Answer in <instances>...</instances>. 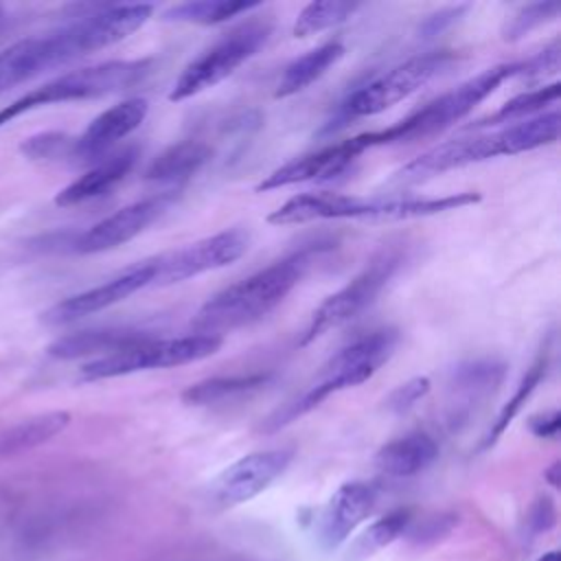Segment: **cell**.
<instances>
[{"label": "cell", "instance_id": "obj_1", "mask_svg": "<svg viewBox=\"0 0 561 561\" xmlns=\"http://www.w3.org/2000/svg\"><path fill=\"white\" fill-rule=\"evenodd\" d=\"M331 243H309L272 265L250 274L248 278L228 285L213 298H208L193 318L197 333L221 335L239 327H248L272 309H276L285 296L302 280V276L313 265Z\"/></svg>", "mask_w": 561, "mask_h": 561}, {"label": "cell", "instance_id": "obj_2", "mask_svg": "<svg viewBox=\"0 0 561 561\" xmlns=\"http://www.w3.org/2000/svg\"><path fill=\"white\" fill-rule=\"evenodd\" d=\"M480 193H454L443 197H359L344 193H302L287 199L283 206L267 215V224H307L322 219H368V221H394L419 219L447 210H458L478 204Z\"/></svg>", "mask_w": 561, "mask_h": 561}, {"label": "cell", "instance_id": "obj_3", "mask_svg": "<svg viewBox=\"0 0 561 561\" xmlns=\"http://www.w3.org/2000/svg\"><path fill=\"white\" fill-rule=\"evenodd\" d=\"M561 116L557 110L543 112L528 121H519L506 125L497 131H489L482 136L447 140L419 158L410 160L403 169L394 173V182L416 184L427 178L440 175L451 169H460L467 164H476L497 156H515L524 151H533L546 145H552L559 138Z\"/></svg>", "mask_w": 561, "mask_h": 561}, {"label": "cell", "instance_id": "obj_4", "mask_svg": "<svg viewBox=\"0 0 561 561\" xmlns=\"http://www.w3.org/2000/svg\"><path fill=\"white\" fill-rule=\"evenodd\" d=\"M149 72H151V59H112V61H101L94 66L64 72L33 90H28L20 99H15L7 107H2L0 110V127L11 123L13 118H18L31 110L44 107V105L101 99L107 94L129 90L136 83L145 81V77Z\"/></svg>", "mask_w": 561, "mask_h": 561}, {"label": "cell", "instance_id": "obj_5", "mask_svg": "<svg viewBox=\"0 0 561 561\" xmlns=\"http://www.w3.org/2000/svg\"><path fill=\"white\" fill-rule=\"evenodd\" d=\"M517 72H519V61L497 64L493 68L482 70L480 75L462 81L458 88L430 101L425 107L416 110L414 114L399 121L397 125L381 131H373V147L427 138L456 125L478 103H482L491 92H495L506 79L517 77Z\"/></svg>", "mask_w": 561, "mask_h": 561}, {"label": "cell", "instance_id": "obj_6", "mask_svg": "<svg viewBox=\"0 0 561 561\" xmlns=\"http://www.w3.org/2000/svg\"><path fill=\"white\" fill-rule=\"evenodd\" d=\"M153 13V4H99L70 24L46 33L50 66H64L77 57L107 48L136 33Z\"/></svg>", "mask_w": 561, "mask_h": 561}, {"label": "cell", "instance_id": "obj_7", "mask_svg": "<svg viewBox=\"0 0 561 561\" xmlns=\"http://www.w3.org/2000/svg\"><path fill=\"white\" fill-rule=\"evenodd\" d=\"M221 344H224V337L213 333H191V335L164 337V340L147 337L116 353H110L105 357H96L83 364L79 370V379L101 381V379L134 375L151 368L184 366V364L199 362L215 355Z\"/></svg>", "mask_w": 561, "mask_h": 561}, {"label": "cell", "instance_id": "obj_8", "mask_svg": "<svg viewBox=\"0 0 561 561\" xmlns=\"http://www.w3.org/2000/svg\"><path fill=\"white\" fill-rule=\"evenodd\" d=\"M401 263H403L401 248H388L377 252L357 276H353L342 289H337L335 294L322 300V305L313 311L311 322L305 329L298 344L307 346L318 337H322L324 333L355 320L362 311H366L377 300V296L390 283V278L394 276Z\"/></svg>", "mask_w": 561, "mask_h": 561}, {"label": "cell", "instance_id": "obj_9", "mask_svg": "<svg viewBox=\"0 0 561 561\" xmlns=\"http://www.w3.org/2000/svg\"><path fill=\"white\" fill-rule=\"evenodd\" d=\"M270 35V20H248L245 24L232 28L182 70L169 92V101H184L208 88H215L217 83L228 79L241 64L254 57L259 48L265 46Z\"/></svg>", "mask_w": 561, "mask_h": 561}, {"label": "cell", "instance_id": "obj_10", "mask_svg": "<svg viewBox=\"0 0 561 561\" xmlns=\"http://www.w3.org/2000/svg\"><path fill=\"white\" fill-rule=\"evenodd\" d=\"M454 64H458V53L451 50H434L425 55H416L388 72L375 77L366 85L357 88L342 105V114L346 118L373 116L386 112L388 107L401 103L403 99L419 92L423 85L447 72Z\"/></svg>", "mask_w": 561, "mask_h": 561}, {"label": "cell", "instance_id": "obj_11", "mask_svg": "<svg viewBox=\"0 0 561 561\" xmlns=\"http://www.w3.org/2000/svg\"><path fill=\"white\" fill-rule=\"evenodd\" d=\"M250 245V234L241 228H230L184 248L153 256V283L151 287H164L188 280L210 270L226 267L241 259Z\"/></svg>", "mask_w": 561, "mask_h": 561}, {"label": "cell", "instance_id": "obj_12", "mask_svg": "<svg viewBox=\"0 0 561 561\" xmlns=\"http://www.w3.org/2000/svg\"><path fill=\"white\" fill-rule=\"evenodd\" d=\"M294 449H261L230 462L208 486L210 502L219 508H232L250 502L270 489L291 465Z\"/></svg>", "mask_w": 561, "mask_h": 561}, {"label": "cell", "instance_id": "obj_13", "mask_svg": "<svg viewBox=\"0 0 561 561\" xmlns=\"http://www.w3.org/2000/svg\"><path fill=\"white\" fill-rule=\"evenodd\" d=\"M173 204V193H160L153 197L138 199L118 208L116 213L92 224L88 230L79 232L68 245L77 254H96L114 250L134 237H138L147 226H151L169 206Z\"/></svg>", "mask_w": 561, "mask_h": 561}, {"label": "cell", "instance_id": "obj_14", "mask_svg": "<svg viewBox=\"0 0 561 561\" xmlns=\"http://www.w3.org/2000/svg\"><path fill=\"white\" fill-rule=\"evenodd\" d=\"M151 283H153V259H145L129 265L127 270L118 272L116 276L107 278L96 287H90L85 291H79L75 296H68L55 302L50 309L42 313V320L46 324H70L85 316L99 313L112 305H118L131 294L145 287H151Z\"/></svg>", "mask_w": 561, "mask_h": 561}, {"label": "cell", "instance_id": "obj_15", "mask_svg": "<svg viewBox=\"0 0 561 561\" xmlns=\"http://www.w3.org/2000/svg\"><path fill=\"white\" fill-rule=\"evenodd\" d=\"M373 147V131L353 136L344 142L322 147L313 153L294 158L285 162L283 167L274 169L270 175H265L256 191H274L285 188L298 182H318V180H333L340 173H344L366 149Z\"/></svg>", "mask_w": 561, "mask_h": 561}, {"label": "cell", "instance_id": "obj_16", "mask_svg": "<svg viewBox=\"0 0 561 561\" xmlns=\"http://www.w3.org/2000/svg\"><path fill=\"white\" fill-rule=\"evenodd\" d=\"M375 504L377 491L368 482L353 480L337 486L318 517V546L324 552L337 550L373 513Z\"/></svg>", "mask_w": 561, "mask_h": 561}, {"label": "cell", "instance_id": "obj_17", "mask_svg": "<svg viewBox=\"0 0 561 561\" xmlns=\"http://www.w3.org/2000/svg\"><path fill=\"white\" fill-rule=\"evenodd\" d=\"M147 112L149 103L140 96L125 99L103 110L99 116L90 121L83 134L75 138L70 158L79 162H92L107 156L118 140L127 138L134 129L140 127V123L147 118Z\"/></svg>", "mask_w": 561, "mask_h": 561}, {"label": "cell", "instance_id": "obj_18", "mask_svg": "<svg viewBox=\"0 0 561 561\" xmlns=\"http://www.w3.org/2000/svg\"><path fill=\"white\" fill-rule=\"evenodd\" d=\"M399 342V333L394 329H379L366 333L351 344L342 346L329 362L322 366L320 375L340 377L348 388L364 383L373 377L381 364L388 362L394 346Z\"/></svg>", "mask_w": 561, "mask_h": 561}, {"label": "cell", "instance_id": "obj_19", "mask_svg": "<svg viewBox=\"0 0 561 561\" xmlns=\"http://www.w3.org/2000/svg\"><path fill=\"white\" fill-rule=\"evenodd\" d=\"M136 158H138V151L134 147L116 151L112 156H105L92 169H88L83 175H79L75 182L64 186L55 195V204L57 206H77V204L107 195L134 169Z\"/></svg>", "mask_w": 561, "mask_h": 561}, {"label": "cell", "instance_id": "obj_20", "mask_svg": "<svg viewBox=\"0 0 561 561\" xmlns=\"http://www.w3.org/2000/svg\"><path fill=\"white\" fill-rule=\"evenodd\" d=\"M438 456L436 440L425 432H410L386 443L375 454V465L392 478H410L425 471Z\"/></svg>", "mask_w": 561, "mask_h": 561}, {"label": "cell", "instance_id": "obj_21", "mask_svg": "<svg viewBox=\"0 0 561 561\" xmlns=\"http://www.w3.org/2000/svg\"><path fill=\"white\" fill-rule=\"evenodd\" d=\"M506 366L497 359H471L458 364L449 375V390L456 412H471L473 405L486 401L504 381Z\"/></svg>", "mask_w": 561, "mask_h": 561}, {"label": "cell", "instance_id": "obj_22", "mask_svg": "<svg viewBox=\"0 0 561 561\" xmlns=\"http://www.w3.org/2000/svg\"><path fill=\"white\" fill-rule=\"evenodd\" d=\"M149 335L136 329H90L57 337L46 351L55 359H79V357H105L125 346H131ZM94 357V359H96Z\"/></svg>", "mask_w": 561, "mask_h": 561}, {"label": "cell", "instance_id": "obj_23", "mask_svg": "<svg viewBox=\"0 0 561 561\" xmlns=\"http://www.w3.org/2000/svg\"><path fill=\"white\" fill-rule=\"evenodd\" d=\"M70 412L53 410L18 421L0 432V458L18 456L48 443L70 425Z\"/></svg>", "mask_w": 561, "mask_h": 561}, {"label": "cell", "instance_id": "obj_24", "mask_svg": "<svg viewBox=\"0 0 561 561\" xmlns=\"http://www.w3.org/2000/svg\"><path fill=\"white\" fill-rule=\"evenodd\" d=\"M210 160V147L202 140H180L167 147L145 171L147 182L182 184Z\"/></svg>", "mask_w": 561, "mask_h": 561}, {"label": "cell", "instance_id": "obj_25", "mask_svg": "<svg viewBox=\"0 0 561 561\" xmlns=\"http://www.w3.org/2000/svg\"><path fill=\"white\" fill-rule=\"evenodd\" d=\"M44 70H50L44 35L0 48V96Z\"/></svg>", "mask_w": 561, "mask_h": 561}, {"label": "cell", "instance_id": "obj_26", "mask_svg": "<svg viewBox=\"0 0 561 561\" xmlns=\"http://www.w3.org/2000/svg\"><path fill=\"white\" fill-rule=\"evenodd\" d=\"M342 57H344V46L340 42H327L305 53L283 70L274 96L285 99L302 92L313 81H318L329 68H333Z\"/></svg>", "mask_w": 561, "mask_h": 561}, {"label": "cell", "instance_id": "obj_27", "mask_svg": "<svg viewBox=\"0 0 561 561\" xmlns=\"http://www.w3.org/2000/svg\"><path fill=\"white\" fill-rule=\"evenodd\" d=\"M272 381V373H250V375H230V377H210L188 386L182 392V401L188 405H215L248 397Z\"/></svg>", "mask_w": 561, "mask_h": 561}, {"label": "cell", "instance_id": "obj_28", "mask_svg": "<svg viewBox=\"0 0 561 561\" xmlns=\"http://www.w3.org/2000/svg\"><path fill=\"white\" fill-rule=\"evenodd\" d=\"M412 524V511L410 508H394L386 513L383 517H377L373 524H368L351 543L346 546L344 561H366L379 550L388 548L392 541H397L408 526Z\"/></svg>", "mask_w": 561, "mask_h": 561}, {"label": "cell", "instance_id": "obj_29", "mask_svg": "<svg viewBox=\"0 0 561 561\" xmlns=\"http://www.w3.org/2000/svg\"><path fill=\"white\" fill-rule=\"evenodd\" d=\"M261 2H245V0H193L180 2L169 7L162 13L164 22L178 24H197V26H213L226 20H232L241 13L259 9Z\"/></svg>", "mask_w": 561, "mask_h": 561}, {"label": "cell", "instance_id": "obj_30", "mask_svg": "<svg viewBox=\"0 0 561 561\" xmlns=\"http://www.w3.org/2000/svg\"><path fill=\"white\" fill-rule=\"evenodd\" d=\"M548 364H550V346L543 344V348L539 351V355L535 357V362L530 364V368H528L526 375L522 377L519 386L515 388L513 397L508 399V403L500 410L497 419L493 421V425H491L486 438L482 440V447H484V449L493 447V445L500 440V436L506 432V427L513 423V419L522 412V408L526 405V401L533 397V392L537 390V386H539L541 379L546 377Z\"/></svg>", "mask_w": 561, "mask_h": 561}, {"label": "cell", "instance_id": "obj_31", "mask_svg": "<svg viewBox=\"0 0 561 561\" xmlns=\"http://www.w3.org/2000/svg\"><path fill=\"white\" fill-rule=\"evenodd\" d=\"M359 9L357 2L348 0H316L302 7L294 22L296 37H309L313 33H322L346 22Z\"/></svg>", "mask_w": 561, "mask_h": 561}, {"label": "cell", "instance_id": "obj_32", "mask_svg": "<svg viewBox=\"0 0 561 561\" xmlns=\"http://www.w3.org/2000/svg\"><path fill=\"white\" fill-rule=\"evenodd\" d=\"M561 94V85L559 83H550L524 94L513 96L511 101H506L497 112H493L491 116L482 118L476 123V127H486V125H500V123H519L522 118L543 112L548 105H554L559 101Z\"/></svg>", "mask_w": 561, "mask_h": 561}, {"label": "cell", "instance_id": "obj_33", "mask_svg": "<svg viewBox=\"0 0 561 561\" xmlns=\"http://www.w3.org/2000/svg\"><path fill=\"white\" fill-rule=\"evenodd\" d=\"M561 11V4L554 0L548 2H533L522 7L517 13H513L504 26H502V39L504 42H517L524 35H528L530 31L543 26L546 22L554 20Z\"/></svg>", "mask_w": 561, "mask_h": 561}, {"label": "cell", "instance_id": "obj_34", "mask_svg": "<svg viewBox=\"0 0 561 561\" xmlns=\"http://www.w3.org/2000/svg\"><path fill=\"white\" fill-rule=\"evenodd\" d=\"M75 138L61 131H42L20 142V151L28 160H59L72 156Z\"/></svg>", "mask_w": 561, "mask_h": 561}, {"label": "cell", "instance_id": "obj_35", "mask_svg": "<svg viewBox=\"0 0 561 561\" xmlns=\"http://www.w3.org/2000/svg\"><path fill=\"white\" fill-rule=\"evenodd\" d=\"M430 392V379L427 377H412L405 383L397 386L388 399H386V408L394 414H403L408 410H412L425 394Z\"/></svg>", "mask_w": 561, "mask_h": 561}, {"label": "cell", "instance_id": "obj_36", "mask_svg": "<svg viewBox=\"0 0 561 561\" xmlns=\"http://www.w3.org/2000/svg\"><path fill=\"white\" fill-rule=\"evenodd\" d=\"M559 55H561V44H559V39H554L550 46H546L537 55L519 61L517 77L535 79V77H543L548 72L559 70Z\"/></svg>", "mask_w": 561, "mask_h": 561}, {"label": "cell", "instance_id": "obj_37", "mask_svg": "<svg viewBox=\"0 0 561 561\" xmlns=\"http://www.w3.org/2000/svg\"><path fill=\"white\" fill-rule=\"evenodd\" d=\"M526 522H528L530 533H535V535L550 530V528L554 526V522H557L554 502H552L548 495H539V497L533 502Z\"/></svg>", "mask_w": 561, "mask_h": 561}, {"label": "cell", "instance_id": "obj_38", "mask_svg": "<svg viewBox=\"0 0 561 561\" xmlns=\"http://www.w3.org/2000/svg\"><path fill=\"white\" fill-rule=\"evenodd\" d=\"M465 9L467 7H462V4L460 7H447V9H440V11L432 13V15H427L423 20V24L419 26L421 37H436V35H440L443 31H447L460 18V13Z\"/></svg>", "mask_w": 561, "mask_h": 561}, {"label": "cell", "instance_id": "obj_39", "mask_svg": "<svg viewBox=\"0 0 561 561\" xmlns=\"http://www.w3.org/2000/svg\"><path fill=\"white\" fill-rule=\"evenodd\" d=\"M528 427L537 438H557L559 436V412L552 410V412L537 414L528 421Z\"/></svg>", "mask_w": 561, "mask_h": 561}, {"label": "cell", "instance_id": "obj_40", "mask_svg": "<svg viewBox=\"0 0 561 561\" xmlns=\"http://www.w3.org/2000/svg\"><path fill=\"white\" fill-rule=\"evenodd\" d=\"M559 471H561V465H559V462H552V465H550V467L543 471V478H546V482H548L550 486H554V489L559 486V476H561Z\"/></svg>", "mask_w": 561, "mask_h": 561}, {"label": "cell", "instance_id": "obj_41", "mask_svg": "<svg viewBox=\"0 0 561 561\" xmlns=\"http://www.w3.org/2000/svg\"><path fill=\"white\" fill-rule=\"evenodd\" d=\"M537 561H559V552H557V550H550V552H546L543 557H539Z\"/></svg>", "mask_w": 561, "mask_h": 561}, {"label": "cell", "instance_id": "obj_42", "mask_svg": "<svg viewBox=\"0 0 561 561\" xmlns=\"http://www.w3.org/2000/svg\"><path fill=\"white\" fill-rule=\"evenodd\" d=\"M0 15H2V7H0Z\"/></svg>", "mask_w": 561, "mask_h": 561}]
</instances>
